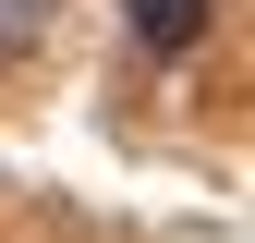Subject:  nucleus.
Here are the masks:
<instances>
[{
	"mask_svg": "<svg viewBox=\"0 0 255 243\" xmlns=\"http://www.w3.org/2000/svg\"><path fill=\"white\" fill-rule=\"evenodd\" d=\"M207 12H219V0H122V24H134V49H146V61L207 49Z\"/></svg>",
	"mask_w": 255,
	"mask_h": 243,
	"instance_id": "nucleus-1",
	"label": "nucleus"
},
{
	"mask_svg": "<svg viewBox=\"0 0 255 243\" xmlns=\"http://www.w3.org/2000/svg\"><path fill=\"white\" fill-rule=\"evenodd\" d=\"M49 12H61V0H0V61H12L24 37H37V24H49Z\"/></svg>",
	"mask_w": 255,
	"mask_h": 243,
	"instance_id": "nucleus-2",
	"label": "nucleus"
}]
</instances>
